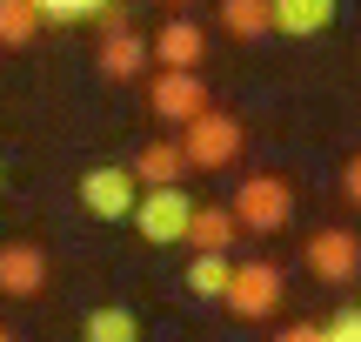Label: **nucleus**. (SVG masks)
<instances>
[{"label": "nucleus", "mask_w": 361, "mask_h": 342, "mask_svg": "<svg viewBox=\"0 0 361 342\" xmlns=\"http://www.w3.org/2000/svg\"><path fill=\"white\" fill-rule=\"evenodd\" d=\"M194 208H201V201H194L180 182H174V188H141V201H134V215H128V222L141 228L154 249H174V242H188Z\"/></svg>", "instance_id": "f257e3e1"}, {"label": "nucleus", "mask_w": 361, "mask_h": 342, "mask_svg": "<svg viewBox=\"0 0 361 342\" xmlns=\"http://www.w3.org/2000/svg\"><path fill=\"white\" fill-rule=\"evenodd\" d=\"M221 302H228L241 322H268L274 309L288 302V276H281L274 262H261V255H255V262H234V282H228Z\"/></svg>", "instance_id": "f03ea898"}, {"label": "nucleus", "mask_w": 361, "mask_h": 342, "mask_svg": "<svg viewBox=\"0 0 361 342\" xmlns=\"http://www.w3.org/2000/svg\"><path fill=\"white\" fill-rule=\"evenodd\" d=\"M234 222L255 228V235H274V228H288V215H295V188L281 182V175H247L241 188H234Z\"/></svg>", "instance_id": "7ed1b4c3"}, {"label": "nucleus", "mask_w": 361, "mask_h": 342, "mask_svg": "<svg viewBox=\"0 0 361 342\" xmlns=\"http://www.w3.org/2000/svg\"><path fill=\"white\" fill-rule=\"evenodd\" d=\"M241 121L221 114V107H207L201 121H188L180 128V155H188V168H234V155H241Z\"/></svg>", "instance_id": "20e7f679"}, {"label": "nucleus", "mask_w": 361, "mask_h": 342, "mask_svg": "<svg viewBox=\"0 0 361 342\" xmlns=\"http://www.w3.org/2000/svg\"><path fill=\"white\" fill-rule=\"evenodd\" d=\"M80 201H87L94 222H128L134 201H141V182H134L128 161H101V168L80 175Z\"/></svg>", "instance_id": "39448f33"}, {"label": "nucleus", "mask_w": 361, "mask_h": 342, "mask_svg": "<svg viewBox=\"0 0 361 342\" xmlns=\"http://www.w3.org/2000/svg\"><path fill=\"white\" fill-rule=\"evenodd\" d=\"M308 276L328 282V289H341V282L361 276V235L355 228H322V235H308Z\"/></svg>", "instance_id": "423d86ee"}, {"label": "nucleus", "mask_w": 361, "mask_h": 342, "mask_svg": "<svg viewBox=\"0 0 361 342\" xmlns=\"http://www.w3.org/2000/svg\"><path fill=\"white\" fill-rule=\"evenodd\" d=\"M147 107H154L161 121H174V128H188V121H201L214 101H207L201 74H168V67H161V74L147 81Z\"/></svg>", "instance_id": "0eeeda50"}, {"label": "nucleus", "mask_w": 361, "mask_h": 342, "mask_svg": "<svg viewBox=\"0 0 361 342\" xmlns=\"http://www.w3.org/2000/svg\"><path fill=\"white\" fill-rule=\"evenodd\" d=\"M147 61H154L147 34H134L128 13H107V34H101V74H107V81H134Z\"/></svg>", "instance_id": "6e6552de"}, {"label": "nucleus", "mask_w": 361, "mask_h": 342, "mask_svg": "<svg viewBox=\"0 0 361 342\" xmlns=\"http://www.w3.org/2000/svg\"><path fill=\"white\" fill-rule=\"evenodd\" d=\"M147 47H154V61L168 67V74H194V67H201V54H207V34L188 20V13H174V20L154 27V40H147Z\"/></svg>", "instance_id": "1a4fd4ad"}, {"label": "nucleus", "mask_w": 361, "mask_h": 342, "mask_svg": "<svg viewBox=\"0 0 361 342\" xmlns=\"http://www.w3.org/2000/svg\"><path fill=\"white\" fill-rule=\"evenodd\" d=\"M40 282H47V249L40 242H7L0 249V295L27 302V295H40Z\"/></svg>", "instance_id": "9d476101"}, {"label": "nucleus", "mask_w": 361, "mask_h": 342, "mask_svg": "<svg viewBox=\"0 0 361 342\" xmlns=\"http://www.w3.org/2000/svg\"><path fill=\"white\" fill-rule=\"evenodd\" d=\"M335 13H341V0H274V34L314 40V34L335 27Z\"/></svg>", "instance_id": "9b49d317"}, {"label": "nucleus", "mask_w": 361, "mask_h": 342, "mask_svg": "<svg viewBox=\"0 0 361 342\" xmlns=\"http://www.w3.org/2000/svg\"><path fill=\"white\" fill-rule=\"evenodd\" d=\"M128 168H134L141 188H174L180 175H188V155H180V141H141V155H134Z\"/></svg>", "instance_id": "f8f14e48"}, {"label": "nucleus", "mask_w": 361, "mask_h": 342, "mask_svg": "<svg viewBox=\"0 0 361 342\" xmlns=\"http://www.w3.org/2000/svg\"><path fill=\"white\" fill-rule=\"evenodd\" d=\"M234 208H214V201H207V208H194V222H188V249L194 255H228L234 249Z\"/></svg>", "instance_id": "ddd939ff"}, {"label": "nucleus", "mask_w": 361, "mask_h": 342, "mask_svg": "<svg viewBox=\"0 0 361 342\" xmlns=\"http://www.w3.org/2000/svg\"><path fill=\"white\" fill-rule=\"evenodd\" d=\"M80 336L87 342H141V316H134L128 302H101V309H87Z\"/></svg>", "instance_id": "4468645a"}, {"label": "nucleus", "mask_w": 361, "mask_h": 342, "mask_svg": "<svg viewBox=\"0 0 361 342\" xmlns=\"http://www.w3.org/2000/svg\"><path fill=\"white\" fill-rule=\"evenodd\" d=\"M221 27L234 40H268L274 34V0H221Z\"/></svg>", "instance_id": "2eb2a0df"}, {"label": "nucleus", "mask_w": 361, "mask_h": 342, "mask_svg": "<svg viewBox=\"0 0 361 342\" xmlns=\"http://www.w3.org/2000/svg\"><path fill=\"white\" fill-rule=\"evenodd\" d=\"M40 20H47V13H40L34 0H0V47H27V40L40 34Z\"/></svg>", "instance_id": "dca6fc26"}, {"label": "nucleus", "mask_w": 361, "mask_h": 342, "mask_svg": "<svg viewBox=\"0 0 361 342\" xmlns=\"http://www.w3.org/2000/svg\"><path fill=\"white\" fill-rule=\"evenodd\" d=\"M228 282H234V262H228V255H194V262H188V289L207 295V302H221Z\"/></svg>", "instance_id": "f3484780"}, {"label": "nucleus", "mask_w": 361, "mask_h": 342, "mask_svg": "<svg viewBox=\"0 0 361 342\" xmlns=\"http://www.w3.org/2000/svg\"><path fill=\"white\" fill-rule=\"evenodd\" d=\"M47 20H94V13H114V0H34Z\"/></svg>", "instance_id": "a211bd4d"}, {"label": "nucleus", "mask_w": 361, "mask_h": 342, "mask_svg": "<svg viewBox=\"0 0 361 342\" xmlns=\"http://www.w3.org/2000/svg\"><path fill=\"white\" fill-rule=\"evenodd\" d=\"M328 342H361V309H341V316L328 322Z\"/></svg>", "instance_id": "6ab92c4d"}, {"label": "nucleus", "mask_w": 361, "mask_h": 342, "mask_svg": "<svg viewBox=\"0 0 361 342\" xmlns=\"http://www.w3.org/2000/svg\"><path fill=\"white\" fill-rule=\"evenodd\" d=\"M341 195H348L355 208H361V155H348V161H341Z\"/></svg>", "instance_id": "aec40b11"}, {"label": "nucleus", "mask_w": 361, "mask_h": 342, "mask_svg": "<svg viewBox=\"0 0 361 342\" xmlns=\"http://www.w3.org/2000/svg\"><path fill=\"white\" fill-rule=\"evenodd\" d=\"M274 342H328V329H314V322H288Z\"/></svg>", "instance_id": "412c9836"}, {"label": "nucleus", "mask_w": 361, "mask_h": 342, "mask_svg": "<svg viewBox=\"0 0 361 342\" xmlns=\"http://www.w3.org/2000/svg\"><path fill=\"white\" fill-rule=\"evenodd\" d=\"M168 7H180V0H168Z\"/></svg>", "instance_id": "4be33fe9"}, {"label": "nucleus", "mask_w": 361, "mask_h": 342, "mask_svg": "<svg viewBox=\"0 0 361 342\" xmlns=\"http://www.w3.org/2000/svg\"><path fill=\"white\" fill-rule=\"evenodd\" d=\"M0 342H7V329H0Z\"/></svg>", "instance_id": "5701e85b"}, {"label": "nucleus", "mask_w": 361, "mask_h": 342, "mask_svg": "<svg viewBox=\"0 0 361 342\" xmlns=\"http://www.w3.org/2000/svg\"><path fill=\"white\" fill-rule=\"evenodd\" d=\"M0 175H7V168H0Z\"/></svg>", "instance_id": "b1692460"}]
</instances>
